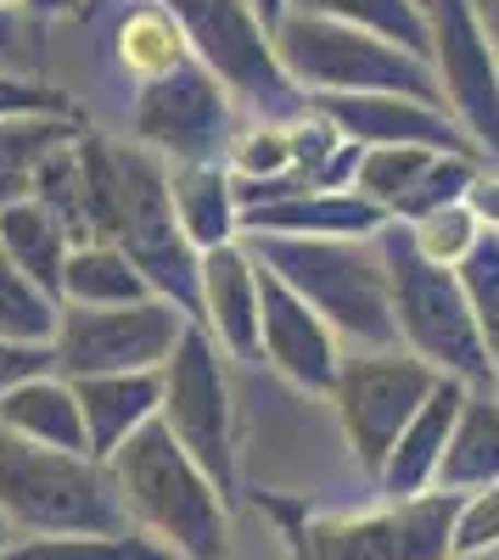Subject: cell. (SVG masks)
I'll return each mask as SVG.
<instances>
[{
	"label": "cell",
	"mask_w": 499,
	"mask_h": 560,
	"mask_svg": "<svg viewBox=\"0 0 499 560\" xmlns=\"http://www.w3.org/2000/svg\"><path fill=\"white\" fill-rule=\"evenodd\" d=\"M163 7L179 18L197 62L219 73L224 90H236L258 107L287 102L292 73L281 68L276 34H264V12L253 0H163Z\"/></svg>",
	"instance_id": "8fae6325"
},
{
	"label": "cell",
	"mask_w": 499,
	"mask_h": 560,
	"mask_svg": "<svg viewBox=\"0 0 499 560\" xmlns=\"http://www.w3.org/2000/svg\"><path fill=\"white\" fill-rule=\"evenodd\" d=\"M0 7H23V0H0Z\"/></svg>",
	"instance_id": "b9f144b4"
},
{
	"label": "cell",
	"mask_w": 499,
	"mask_h": 560,
	"mask_svg": "<svg viewBox=\"0 0 499 560\" xmlns=\"http://www.w3.org/2000/svg\"><path fill=\"white\" fill-rule=\"evenodd\" d=\"M416 247L432 258V264H461L483 236H477V213L472 208H461V202H449V208H438V213H427V219H416Z\"/></svg>",
	"instance_id": "4dcf8cb0"
},
{
	"label": "cell",
	"mask_w": 499,
	"mask_h": 560,
	"mask_svg": "<svg viewBox=\"0 0 499 560\" xmlns=\"http://www.w3.org/2000/svg\"><path fill=\"white\" fill-rule=\"evenodd\" d=\"M45 370H57V353H51V348L0 342V393H12V387L28 382V376H45Z\"/></svg>",
	"instance_id": "e575fe53"
},
{
	"label": "cell",
	"mask_w": 499,
	"mask_h": 560,
	"mask_svg": "<svg viewBox=\"0 0 499 560\" xmlns=\"http://www.w3.org/2000/svg\"><path fill=\"white\" fill-rule=\"evenodd\" d=\"M443 376L427 359H398V353H365L348 359L337 370V415H343V438L359 459V471L382 477V465L393 454V443L404 438V427L416 420V409L432 398Z\"/></svg>",
	"instance_id": "30bf717a"
},
{
	"label": "cell",
	"mask_w": 499,
	"mask_h": 560,
	"mask_svg": "<svg viewBox=\"0 0 499 560\" xmlns=\"http://www.w3.org/2000/svg\"><path fill=\"white\" fill-rule=\"evenodd\" d=\"M382 219L376 202H353V197H326V191H303V197H276V202H253L242 208V230H269V236H359Z\"/></svg>",
	"instance_id": "603a6c76"
},
{
	"label": "cell",
	"mask_w": 499,
	"mask_h": 560,
	"mask_svg": "<svg viewBox=\"0 0 499 560\" xmlns=\"http://www.w3.org/2000/svg\"><path fill=\"white\" fill-rule=\"evenodd\" d=\"M62 298H51L34 280L0 253V342H34V348H51L57 342V325H62Z\"/></svg>",
	"instance_id": "83f0119b"
},
{
	"label": "cell",
	"mask_w": 499,
	"mask_h": 560,
	"mask_svg": "<svg viewBox=\"0 0 499 560\" xmlns=\"http://www.w3.org/2000/svg\"><path fill=\"white\" fill-rule=\"evenodd\" d=\"M192 314L169 298L113 303V308H62L57 325V376H113V370H163L186 337Z\"/></svg>",
	"instance_id": "ba28073f"
},
{
	"label": "cell",
	"mask_w": 499,
	"mask_h": 560,
	"mask_svg": "<svg viewBox=\"0 0 499 560\" xmlns=\"http://www.w3.org/2000/svg\"><path fill=\"white\" fill-rule=\"evenodd\" d=\"M84 438L96 459H113L135 432L163 409V370H113V376H73Z\"/></svg>",
	"instance_id": "ac0fdd59"
},
{
	"label": "cell",
	"mask_w": 499,
	"mask_h": 560,
	"mask_svg": "<svg viewBox=\"0 0 499 560\" xmlns=\"http://www.w3.org/2000/svg\"><path fill=\"white\" fill-rule=\"evenodd\" d=\"M23 7H28L34 18H51V12H79L84 0H23Z\"/></svg>",
	"instance_id": "74e56055"
},
{
	"label": "cell",
	"mask_w": 499,
	"mask_h": 560,
	"mask_svg": "<svg viewBox=\"0 0 499 560\" xmlns=\"http://www.w3.org/2000/svg\"><path fill=\"white\" fill-rule=\"evenodd\" d=\"M202 325L213 331L219 348L236 359L264 353V308H258V269L253 253L224 242L202 253Z\"/></svg>",
	"instance_id": "2e32d148"
},
{
	"label": "cell",
	"mask_w": 499,
	"mask_h": 560,
	"mask_svg": "<svg viewBox=\"0 0 499 560\" xmlns=\"http://www.w3.org/2000/svg\"><path fill=\"white\" fill-rule=\"evenodd\" d=\"M158 298L152 280L129 264V253H118L113 242H79L68 253L62 269V303L73 308H113V303H141Z\"/></svg>",
	"instance_id": "d4e9b609"
},
{
	"label": "cell",
	"mask_w": 499,
	"mask_h": 560,
	"mask_svg": "<svg viewBox=\"0 0 499 560\" xmlns=\"http://www.w3.org/2000/svg\"><path fill=\"white\" fill-rule=\"evenodd\" d=\"M314 107H321L326 118H337V129L348 140H371V147H455V152H466V140L449 129V118L432 113L416 96H387V90L337 96V90H326Z\"/></svg>",
	"instance_id": "9a60e30c"
},
{
	"label": "cell",
	"mask_w": 499,
	"mask_h": 560,
	"mask_svg": "<svg viewBox=\"0 0 499 560\" xmlns=\"http://www.w3.org/2000/svg\"><path fill=\"white\" fill-rule=\"evenodd\" d=\"M107 471L129 510V527L152 533L179 560H224L231 555V516H224V488L192 459L163 420H147L113 459Z\"/></svg>",
	"instance_id": "7a4b0ae2"
},
{
	"label": "cell",
	"mask_w": 499,
	"mask_h": 560,
	"mask_svg": "<svg viewBox=\"0 0 499 560\" xmlns=\"http://www.w3.org/2000/svg\"><path fill=\"white\" fill-rule=\"evenodd\" d=\"M0 560H179V555L141 527H124V533H34L18 538Z\"/></svg>",
	"instance_id": "4316f807"
},
{
	"label": "cell",
	"mask_w": 499,
	"mask_h": 560,
	"mask_svg": "<svg viewBox=\"0 0 499 560\" xmlns=\"http://www.w3.org/2000/svg\"><path fill=\"white\" fill-rule=\"evenodd\" d=\"M73 247L79 242L68 236V224L45 202L23 197V202L0 208V253H7L34 280V287H45L51 298H62V269H68V253Z\"/></svg>",
	"instance_id": "44dd1931"
},
{
	"label": "cell",
	"mask_w": 499,
	"mask_h": 560,
	"mask_svg": "<svg viewBox=\"0 0 499 560\" xmlns=\"http://www.w3.org/2000/svg\"><path fill=\"white\" fill-rule=\"evenodd\" d=\"M472 12H477V28L494 45V57H499V0H472Z\"/></svg>",
	"instance_id": "8d00e7d4"
},
{
	"label": "cell",
	"mask_w": 499,
	"mask_h": 560,
	"mask_svg": "<svg viewBox=\"0 0 499 560\" xmlns=\"http://www.w3.org/2000/svg\"><path fill=\"white\" fill-rule=\"evenodd\" d=\"M298 12H314V18H337V23H353V28H371L404 51L427 57L432 51V23L421 18L416 0H298Z\"/></svg>",
	"instance_id": "f1b7e54d"
},
{
	"label": "cell",
	"mask_w": 499,
	"mask_h": 560,
	"mask_svg": "<svg viewBox=\"0 0 499 560\" xmlns=\"http://www.w3.org/2000/svg\"><path fill=\"white\" fill-rule=\"evenodd\" d=\"M113 45H118L124 73L141 79V84L169 79L174 68L197 62L186 28H179V18L163 7V0H135V7H124L118 23H113Z\"/></svg>",
	"instance_id": "7402d4cb"
},
{
	"label": "cell",
	"mask_w": 499,
	"mask_h": 560,
	"mask_svg": "<svg viewBox=\"0 0 499 560\" xmlns=\"http://www.w3.org/2000/svg\"><path fill=\"white\" fill-rule=\"evenodd\" d=\"M247 253L264 258V269H276L314 314L348 331L353 342L387 348L398 337V314L387 308V275L376 269V258L353 253L348 242L247 230Z\"/></svg>",
	"instance_id": "277c9868"
},
{
	"label": "cell",
	"mask_w": 499,
	"mask_h": 560,
	"mask_svg": "<svg viewBox=\"0 0 499 560\" xmlns=\"http://www.w3.org/2000/svg\"><path fill=\"white\" fill-rule=\"evenodd\" d=\"M79 158L90 242H113L118 253H129V264L152 280L158 298L202 319V253L174 213L169 158H158L141 140H107L90 129L79 135Z\"/></svg>",
	"instance_id": "6da1fadb"
},
{
	"label": "cell",
	"mask_w": 499,
	"mask_h": 560,
	"mask_svg": "<svg viewBox=\"0 0 499 560\" xmlns=\"http://www.w3.org/2000/svg\"><path fill=\"white\" fill-rule=\"evenodd\" d=\"M12 544H18V527H12V522H7V516H0V555H7V549H12Z\"/></svg>",
	"instance_id": "f35d334b"
},
{
	"label": "cell",
	"mask_w": 499,
	"mask_h": 560,
	"mask_svg": "<svg viewBox=\"0 0 499 560\" xmlns=\"http://www.w3.org/2000/svg\"><path fill=\"white\" fill-rule=\"evenodd\" d=\"M253 7L264 12V23H276V18H281V0H253Z\"/></svg>",
	"instance_id": "ab89813d"
},
{
	"label": "cell",
	"mask_w": 499,
	"mask_h": 560,
	"mask_svg": "<svg viewBox=\"0 0 499 560\" xmlns=\"http://www.w3.org/2000/svg\"><path fill=\"white\" fill-rule=\"evenodd\" d=\"M488 549H499V482L466 493L455 522V560H483Z\"/></svg>",
	"instance_id": "d6a6232c"
},
{
	"label": "cell",
	"mask_w": 499,
	"mask_h": 560,
	"mask_svg": "<svg viewBox=\"0 0 499 560\" xmlns=\"http://www.w3.org/2000/svg\"><path fill=\"white\" fill-rule=\"evenodd\" d=\"M129 129L169 163H219L224 140H231V102H224L219 73L186 62L169 79L141 84L129 107Z\"/></svg>",
	"instance_id": "7c38bea8"
},
{
	"label": "cell",
	"mask_w": 499,
	"mask_h": 560,
	"mask_svg": "<svg viewBox=\"0 0 499 560\" xmlns=\"http://www.w3.org/2000/svg\"><path fill=\"white\" fill-rule=\"evenodd\" d=\"M169 191H174V213L186 224L197 253L236 242L242 197H236V174L224 163H169Z\"/></svg>",
	"instance_id": "ffe728a7"
},
{
	"label": "cell",
	"mask_w": 499,
	"mask_h": 560,
	"mask_svg": "<svg viewBox=\"0 0 499 560\" xmlns=\"http://www.w3.org/2000/svg\"><path fill=\"white\" fill-rule=\"evenodd\" d=\"M499 482V398L488 393H472L455 432H449V448H443V465H438V488L449 493H477Z\"/></svg>",
	"instance_id": "cb8c5ba5"
},
{
	"label": "cell",
	"mask_w": 499,
	"mask_h": 560,
	"mask_svg": "<svg viewBox=\"0 0 499 560\" xmlns=\"http://www.w3.org/2000/svg\"><path fill=\"white\" fill-rule=\"evenodd\" d=\"M0 516L18 527V538L34 533H124L129 510L118 499V482L107 459L45 448L0 427Z\"/></svg>",
	"instance_id": "3957f363"
},
{
	"label": "cell",
	"mask_w": 499,
	"mask_h": 560,
	"mask_svg": "<svg viewBox=\"0 0 499 560\" xmlns=\"http://www.w3.org/2000/svg\"><path fill=\"white\" fill-rule=\"evenodd\" d=\"M84 135V118H7L0 124V208L34 197V168Z\"/></svg>",
	"instance_id": "484cf974"
},
{
	"label": "cell",
	"mask_w": 499,
	"mask_h": 560,
	"mask_svg": "<svg viewBox=\"0 0 499 560\" xmlns=\"http://www.w3.org/2000/svg\"><path fill=\"white\" fill-rule=\"evenodd\" d=\"M466 398H472V393H466V382H455V376H443V382L432 387V398L416 409V420L404 427V438L393 443L382 477H376V488H382L387 499H416V493H432V488H438V465H443L449 432H455Z\"/></svg>",
	"instance_id": "e0dca14e"
},
{
	"label": "cell",
	"mask_w": 499,
	"mask_h": 560,
	"mask_svg": "<svg viewBox=\"0 0 499 560\" xmlns=\"http://www.w3.org/2000/svg\"><path fill=\"white\" fill-rule=\"evenodd\" d=\"M276 57L298 84H326L337 96H365V90H387V96H416V102H438L432 73L421 68L416 51L353 28L337 18H314V12H292L276 23ZM321 90V96H326Z\"/></svg>",
	"instance_id": "8992f818"
},
{
	"label": "cell",
	"mask_w": 499,
	"mask_h": 560,
	"mask_svg": "<svg viewBox=\"0 0 499 560\" xmlns=\"http://www.w3.org/2000/svg\"><path fill=\"white\" fill-rule=\"evenodd\" d=\"M258 308H264V353L287 382L309 393H332L337 387V348H332V325L314 314L276 269H258Z\"/></svg>",
	"instance_id": "5bb4252c"
},
{
	"label": "cell",
	"mask_w": 499,
	"mask_h": 560,
	"mask_svg": "<svg viewBox=\"0 0 499 560\" xmlns=\"http://www.w3.org/2000/svg\"><path fill=\"white\" fill-rule=\"evenodd\" d=\"M466 208L488 224H499V174H477L472 191H466Z\"/></svg>",
	"instance_id": "d590c367"
},
{
	"label": "cell",
	"mask_w": 499,
	"mask_h": 560,
	"mask_svg": "<svg viewBox=\"0 0 499 560\" xmlns=\"http://www.w3.org/2000/svg\"><path fill=\"white\" fill-rule=\"evenodd\" d=\"M432 45L443 57V84L466 124L499 152V57L488 51V34L477 28L472 0H432Z\"/></svg>",
	"instance_id": "4fadbf2b"
},
{
	"label": "cell",
	"mask_w": 499,
	"mask_h": 560,
	"mask_svg": "<svg viewBox=\"0 0 499 560\" xmlns=\"http://www.w3.org/2000/svg\"><path fill=\"white\" fill-rule=\"evenodd\" d=\"M158 420L192 448V459L224 488H236V432H231V387L219 370V342L202 319L186 325L179 348L163 364V409Z\"/></svg>",
	"instance_id": "9c48e42d"
},
{
	"label": "cell",
	"mask_w": 499,
	"mask_h": 560,
	"mask_svg": "<svg viewBox=\"0 0 499 560\" xmlns=\"http://www.w3.org/2000/svg\"><path fill=\"white\" fill-rule=\"evenodd\" d=\"M443 152L438 147H371L365 158H359V191H365V202H404L410 197V185L438 163Z\"/></svg>",
	"instance_id": "f546056e"
},
{
	"label": "cell",
	"mask_w": 499,
	"mask_h": 560,
	"mask_svg": "<svg viewBox=\"0 0 499 560\" xmlns=\"http://www.w3.org/2000/svg\"><path fill=\"white\" fill-rule=\"evenodd\" d=\"M466 493H416L387 499L371 516H303L292 527L298 560H455V522Z\"/></svg>",
	"instance_id": "52a82bcc"
},
{
	"label": "cell",
	"mask_w": 499,
	"mask_h": 560,
	"mask_svg": "<svg viewBox=\"0 0 499 560\" xmlns=\"http://www.w3.org/2000/svg\"><path fill=\"white\" fill-rule=\"evenodd\" d=\"M96 7H102V0H84V7H79V12H84V18H90V12H96Z\"/></svg>",
	"instance_id": "60d3db41"
},
{
	"label": "cell",
	"mask_w": 499,
	"mask_h": 560,
	"mask_svg": "<svg viewBox=\"0 0 499 560\" xmlns=\"http://www.w3.org/2000/svg\"><path fill=\"white\" fill-rule=\"evenodd\" d=\"M387 287H393V308H398V331L410 337L416 359H427L438 376L488 387L494 342L483 337V319L472 314L466 287L443 264H432L416 247V236H398V230H387Z\"/></svg>",
	"instance_id": "5b68a950"
},
{
	"label": "cell",
	"mask_w": 499,
	"mask_h": 560,
	"mask_svg": "<svg viewBox=\"0 0 499 560\" xmlns=\"http://www.w3.org/2000/svg\"><path fill=\"white\" fill-rule=\"evenodd\" d=\"M461 287L472 298V314L483 319V337L499 342V242H477L466 258H461Z\"/></svg>",
	"instance_id": "1f68e13d"
},
{
	"label": "cell",
	"mask_w": 499,
	"mask_h": 560,
	"mask_svg": "<svg viewBox=\"0 0 499 560\" xmlns=\"http://www.w3.org/2000/svg\"><path fill=\"white\" fill-rule=\"evenodd\" d=\"M7 118H79V107L62 96V90L39 84V79L0 73V124Z\"/></svg>",
	"instance_id": "836d02e7"
},
{
	"label": "cell",
	"mask_w": 499,
	"mask_h": 560,
	"mask_svg": "<svg viewBox=\"0 0 499 560\" xmlns=\"http://www.w3.org/2000/svg\"><path fill=\"white\" fill-rule=\"evenodd\" d=\"M0 427L18 432V438H28V443H45V448L90 454L79 393H73L68 376H57V370L28 376V382H18L12 393H0Z\"/></svg>",
	"instance_id": "d6986e66"
}]
</instances>
